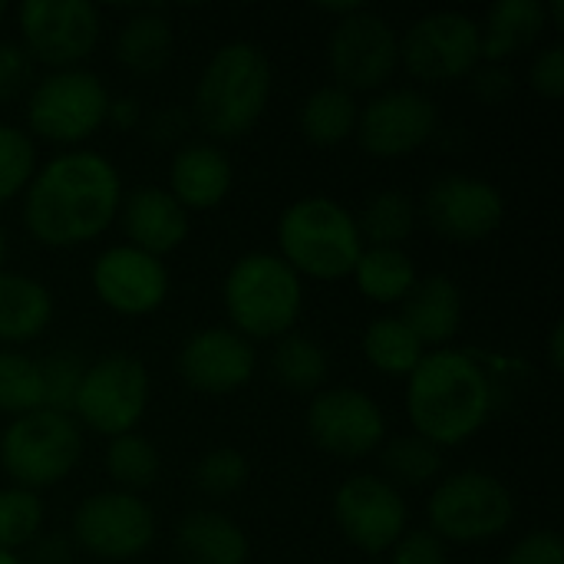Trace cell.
<instances>
[{"instance_id":"obj_28","label":"cell","mask_w":564,"mask_h":564,"mask_svg":"<svg viewBox=\"0 0 564 564\" xmlns=\"http://www.w3.org/2000/svg\"><path fill=\"white\" fill-rule=\"evenodd\" d=\"M350 278L367 301L403 304L413 284L420 281V271L406 248H364Z\"/></svg>"},{"instance_id":"obj_47","label":"cell","mask_w":564,"mask_h":564,"mask_svg":"<svg viewBox=\"0 0 564 564\" xmlns=\"http://www.w3.org/2000/svg\"><path fill=\"white\" fill-rule=\"evenodd\" d=\"M564 364V327L562 324H555L552 327V334H549V367L558 373Z\"/></svg>"},{"instance_id":"obj_26","label":"cell","mask_w":564,"mask_h":564,"mask_svg":"<svg viewBox=\"0 0 564 564\" xmlns=\"http://www.w3.org/2000/svg\"><path fill=\"white\" fill-rule=\"evenodd\" d=\"M116 59L135 76H155L169 66L175 50V30L162 10H135L122 20L116 33Z\"/></svg>"},{"instance_id":"obj_9","label":"cell","mask_w":564,"mask_h":564,"mask_svg":"<svg viewBox=\"0 0 564 564\" xmlns=\"http://www.w3.org/2000/svg\"><path fill=\"white\" fill-rule=\"evenodd\" d=\"M149 397L152 380L145 364L132 354H106L86 364L69 416L79 423V430L112 440L122 433H135L149 410Z\"/></svg>"},{"instance_id":"obj_29","label":"cell","mask_w":564,"mask_h":564,"mask_svg":"<svg viewBox=\"0 0 564 564\" xmlns=\"http://www.w3.org/2000/svg\"><path fill=\"white\" fill-rule=\"evenodd\" d=\"M268 364H271V377L284 390L301 393V397L321 393L327 383V373H330V360H327L324 347L311 334H301V330L278 337Z\"/></svg>"},{"instance_id":"obj_16","label":"cell","mask_w":564,"mask_h":564,"mask_svg":"<svg viewBox=\"0 0 564 564\" xmlns=\"http://www.w3.org/2000/svg\"><path fill=\"white\" fill-rule=\"evenodd\" d=\"M311 443L334 459H364L387 443V413L354 387H330L311 397L304 416Z\"/></svg>"},{"instance_id":"obj_5","label":"cell","mask_w":564,"mask_h":564,"mask_svg":"<svg viewBox=\"0 0 564 564\" xmlns=\"http://www.w3.org/2000/svg\"><path fill=\"white\" fill-rule=\"evenodd\" d=\"M221 304L245 340H278L301 321L304 281L274 251H248L228 268Z\"/></svg>"},{"instance_id":"obj_18","label":"cell","mask_w":564,"mask_h":564,"mask_svg":"<svg viewBox=\"0 0 564 564\" xmlns=\"http://www.w3.org/2000/svg\"><path fill=\"white\" fill-rule=\"evenodd\" d=\"M89 288L102 307L119 317H149L162 311L172 291V278L162 258H152L132 245H109L89 264Z\"/></svg>"},{"instance_id":"obj_12","label":"cell","mask_w":564,"mask_h":564,"mask_svg":"<svg viewBox=\"0 0 564 564\" xmlns=\"http://www.w3.org/2000/svg\"><path fill=\"white\" fill-rule=\"evenodd\" d=\"M479 20L459 10L416 17L400 36V66L420 83H456L479 69Z\"/></svg>"},{"instance_id":"obj_14","label":"cell","mask_w":564,"mask_h":564,"mask_svg":"<svg viewBox=\"0 0 564 564\" xmlns=\"http://www.w3.org/2000/svg\"><path fill=\"white\" fill-rule=\"evenodd\" d=\"M420 215L436 238L449 245H479L502 228L506 198L489 178L446 172L430 182Z\"/></svg>"},{"instance_id":"obj_36","label":"cell","mask_w":564,"mask_h":564,"mask_svg":"<svg viewBox=\"0 0 564 564\" xmlns=\"http://www.w3.org/2000/svg\"><path fill=\"white\" fill-rule=\"evenodd\" d=\"M251 463L235 446H215L192 466V482L208 499H228L248 486Z\"/></svg>"},{"instance_id":"obj_17","label":"cell","mask_w":564,"mask_h":564,"mask_svg":"<svg viewBox=\"0 0 564 564\" xmlns=\"http://www.w3.org/2000/svg\"><path fill=\"white\" fill-rule=\"evenodd\" d=\"M330 509L340 535L367 555H387L410 529L406 499L383 476L360 473L344 479L334 492Z\"/></svg>"},{"instance_id":"obj_50","label":"cell","mask_w":564,"mask_h":564,"mask_svg":"<svg viewBox=\"0 0 564 564\" xmlns=\"http://www.w3.org/2000/svg\"><path fill=\"white\" fill-rule=\"evenodd\" d=\"M3 17H7V3L0 0V20H3Z\"/></svg>"},{"instance_id":"obj_2","label":"cell","mask_w":564,"mask_h":564,"mask_svg":"<svg viewBox=\"0 0 564 564\" xmlns=\"http://www.w3.org/2000/svg\"><path fill=\"white\" fill-rule=\"evenodd\" d=\"M496 370L473 350H426L406 377V420L413 433L440 449L469 443L486 430L499 406Z\"/></svg>"},{"instance_id":"obj_6","label":"cell","mask_w":564,"mask_h":564,"mask_svg":"<svg viewBox=\"0 0 564 564\" xmlns=\"http://www.w3.org/2000/svg\"><path fill=\"white\" fill-rule=\"evenodd\" d=\"M83 459V430L69 413L33 410L0 433V469L10 486L40 492L73 476Z\"/></svg>"},{"instance_id":"obj_13","label":"cell","mask_w":564,"mask_h":564,"mask_svg":"<svg viewBox=\"0 0 564 564\" xmlns=\"http://www.w3.org/2000/svg\"><path fill=\"white\" fill-rule=\"evenodd\" d=\"M73 539L99 562H132L155 542L159 522L149 502L132 492L106 489L86 496L73 512Z\"/></svg>"},{"instance_id":"obj_3","label":"cell","mask_w":564,"mask_h":564,"mask_svg":"<svg viewBox=\"0 0 564 564\" xmlns=\"http://www.w3.org/2000/svg\"><path fill=\"white\" fill-rule=\"evenodd\" d=\"M274 93V69L264 46L251 40L221 43L202 66L192 89V119L221 142L248 135Z\"/></svg>"},{"instance_id":"obj_7","label":"cell","mask_w":564,"mask_h":564,"mask_svg":"<svg viewBox=\"0 0 564 564\" xmlns=\"http://www.w3.org/2000/svg\"><path fill=\"white\" fill-rule=\"evenodd\" d=\"M109 99L106 83L93 69H50L26 93V132L33 142L83 149L106 126Z\"/></svg>"},{"instance_id":"obj_35","label":"cell","mask_w":564,"mask_h":564,"mask_svg":"<svg viewBox=\"0 0 564 564\" xmlns=\"http://www.w3.org/2000/svg\"><path fill=\"white\" fill-rule=\"evenodd\" d=\"M46 522V506L40 492L20 489V486H3L0 489V552H20L33 545L43 532Z\"/></svg>"},{"instance_id":"obj_25","label":"cell","mask_w":564,"mask_h":564,"mask_svg":"<svg viewBox=\"0 0 564 564\" xmlns=\"http://www.w3.org/2000/svg\"><path fill=\"white\" fill-rule=\"evenodd\" d=\"M53 294L50 288L20 271H0V344L20 347L46 334L53 324Z\"/></svg>"},{"instance_id":"obj_43","label":"cell","mask_w":564,"mask_h":564,"mask_svg":"<svg viewBox=\"0 0 564 564\" xmlns=\"http://www.w3.org/2000/svg\"><path fill=\"white\" fill-rule=\"evenodd\" d=\"M473 93L486 106H502V102H509L516 96V76H512L509 66L486 63V66H479L473 73Z\"/></svg>"},{"instance_id":"obj_45","label":"cell","mask_w":564,"mask_h":564,"mask_svg":"<svg viewBox=\"0 0 564 564\" xmlns=\"http://www.w3.org/2000/svg\"><path fill=\"white\" fill-rule=\"evenodd\" d=\"M106 122L122 129V132H132L142 126V106L132 99V96H112L109 99V112H106Z\"/></svg>"},{"instance_id":"obj_41","label":"cell","mask_w":564,"mask_h":564,"mask_svg":"<svg viewBox=\"0 0 564 564\" xmlns=\"http://www.w3.org/2000/svg\"><path fill=\"white\" fill-rule=\"evenodd\" d=\"M529 86L542 96V99H562L564 93V46L562 43H549L535 53L532 66H529Z\"/></svg>"},{"instance_id":"obj_22","label":"cell","mask_w":564,"mask_h":564,"mask_svg":"<svg viewBox=\"0 0 564 564\" xmlns=\"http://www.w3.org/2000/svg\"><path fill=\"white\" fill-rule=\"evenodd\" d=\"M397 314L423 347L443 350L463 327V291L449 274H426L413 284Z\"/></svg>"},{"instance_id":"obj_33","label":"cell","mask_w":564,"mask_h":564,"mask_svg":"<svg viewBox=\"0 0 564 564\" xmlns=\"http://www.w3.org/2000/svg\"><path fill=\"white\" fill-rule=\"evenodd\" d=\"M102 463H106V476L112 479V486L119 492H132V496L152 489L159 482V473H162L159 446L142 433L112 436Z\"/></svg>"},{"instance_id":"obj_48","label":"cell","mask_w":564,"mask_h":564,"mask_svg":"<svg viewBox=\"0 0 564 564\" xmlns=\"http://www.w3.org/2000/svg\"><path fill=\"white\" fill-rule=\"evenodd\" d=\"M3 264H7V231L0 225V271H3Z\"/></svg>"},{"instance_id":"obj_11","label":"cell","mask_w":564,"mask_h":564,"mask_svg":"<svg viewBox=\"0 0 564 564\" xmlns=\"http://www.w3.org/2000/svg\"><path fill=\"white\" fill-rule=\"evenodd\" d=\"M20 46L33 66L73 69L93 56L102 36V10L89 0H26L17 10Z\"/></svg>"},{"instance_id":"obj_39","label":"cell","mask_w":564,"mask_h":564,"mask_svg":"<svg viewBox=\"0 0 564 564\" xmlns=\"http://www.w3.org/2000/svg\"><path fill=\"white\" fill-rule=\"evenodd\" d=\"M33 86V59L17 40H0V102L30 93Z\"/></svg>"},{"instance_id":"obj_40","label":"cell","mask_w":564,"mask_h":564,"mask_svg":"<svg viewBox=\"0 0 564 564\" xmlns=\"http://www.w3.org/2000/svg\"><path fill=\"white\" fill-rule=\"evenodd\" d=\"M390 564H446V542L430 529H406L387 552Z\"/></svg>"},{"instance_id":"obj_34","label":"cell","mask_w":564,"mask_h":564,"mask_svg":"<svg viewBox=\"0 0 564 564\" xmlns=\"http://www.w3.org/2000/svg\"><path fill=\"white\" fill-rule=\"evenodd\" d=\"M33 410H43L40 360L23 350L0 347V413L17 420Z\"/></svg>"},{"instance_id":"obj_31","label":"cell","mask_w":564,"mask_h":564,"mask_svg":"<svg viewBox=\"0 0 564 564\" xmlns=\"http://www.w3.org/2000/svg\"><path fill=\"white\" fill-rule=\"evenodd\" d=\"M416 218H420V205L406 192L397 188L373 192L357 215L364 248H403L416 228Z\"/></svg>"},{"instance_id":"obj_15","label":"cell","mask_w":564,"mask_h":564,"mask_svg":"<svg viewBox=\"0 0 564 564\" xmlns=\"http://www.w3.org/2000/svg\"><path fill=\"white\" fill-rule=\"evenodd\" d=\"M440 129L436 102L416 86H387L360 106L357 142L373 159H403L423 149Z\"/></svg>"},{"instance_id":"obj_10","label":"cell","mask_w":564,"mask_h":564,"mask_svg":"<svg viewBox=\"0 0 564 564\" xmlns=\"http://www.w3.org/2000/svg\"><path fill=\"white\" fill-rule=\"evenodd\" d=\"M327 66L347 93H380L400 69V33L383 13L357 7L330 26Z\"/></svg>"},{"instance_id":"obj_24","label":"cell","mask_w":564,"mask_h":564,"mask_svg":"<svg viewBox=\"0 0 564 564\" xmlns=\"http://www.w3.org/2000/svg\"><path fill=\"white\" fill-rule=\"evenodd\" d=\"M175 552L182 564H248L251 545L231 516L195 509L175 525Z\"/></svg>"},{"instance_id":"obj_8","label":"cell","mask_w":564,"mask_h":564,"mask_svg":"<svg viewBox=\"0 0 564 564\" xmlns=\"http://www.w3.org/2000/svg\"><path fill=\"white\" fill-rule=\"evenodd\" d=\"M430 532L443 542L479 545L506 535L516 522L512 489L486 469H459L433 486L426 502Z\"/></svg>"},{"instance_id":"obj_27","label":"cell","mask_w":564,"mask_h":564,"mask_svg":"<svg viewBox=\"0 0 564 564\" xmlns=\"http://www.w3.org/2000/svg\"><path fill=\"white\" fill-rule=\"evenodd\" d=\"M357 116H360V102L354 93H347L344 86L337 83H327V86H317L304 102H301V112H297V126H301V135L317 145V149H334V145H344L354 129H357Z\"/></svg>"},{"instance_id":"obj_42","label":"cell","mask_w":564,"mask_h":564,"mask_svg":"<svg viewBox=\"0 0 564 564\" xmlns=\"http://www.w3.org/2000/svg\"><path fill=\"white\" fill-rule=\"evenodd\" d=\"M506 564H564L562 535L555 529H535L522 535L506 555Z\"/></svg>"},{"instance_id":"obj_37","label":"cell","mask_w":564,"mask_h":564,"mask_svg":"<svg viewBox=\"0 0 564 564\" xmlns=\"http://www.w3.org/2000/svg\"><path fill=\"white\" fill-rule=\"evenodd\" d=\"M36 172V142L26 129L0 122V205L20 198Z\"/></svg>"},{"instance_id":"obj_21","label":"cell","mask_w":564,"mask_h":564,"mask_svg":"<svg viewBox=\"0 0 564 564\" xmlns=\"http://www.w3.org/2000/svg\"><path fill=\"white\" fill-rule=\"evenodd\" d=\"M231 185H235L231 159L215 142L192 139L178 145L175 155L169 159V195L188 215L218 208L231 195Z\"/></svg>"},{"instance_id":"obj_20","label":"cell","mask_w":564,"mask_h":564,"mask_svg":"<svg viewBox=\"0 0 564 564\" xmlns=\"http://www.w3.org/2000/svg\"><path fill=\"white\" fill-rule=\"evenodd\" d=\"M119 221L129 238L126 245L152 258H165L178 251L192 231V215L169 195V188L159 185H142L122 195Z\"/></svg>"},{"instance_id":"obj_4","label":"cell","mask_w":564,"mask_h":564,"mask_svg":"<svg viewBox=\"0 0 564 564\" xmlns=\"http://www.w3.org/2000/svg\"><path fill=\"white\" fill-rule=\"evenodd\" d=\"M278 258L304 281H340L354 274L364 251L357 215L327 195H304L278 218Z\"/></svg>"},{"instance_id":"obj_44","label":"cell","mask_w":564,"mask_h":564,"mask_svg":"<svg viewBox=\"0 0 564 564\" xmlns=\"http://www.w3.org/2000/svg\"><path fill=\"white\" fill-rule=\"evenodd\" d=\"M185 126H188V116L182 109L169 106V109H162V112H155L149 119V135L155 142H175V139L185 135Z\"/></svg>"},{"instance_id":"obj_19","label":"cell","mask_w":564,"mask_h":564,"mask_svg":"<svg viewBox=\"0 0 564 564\" xmlns=\"http://www.w3.org/2000/svg\"><path fill=\"white\" fill-rule=\"evenodd\" d=\"M178 377L202 397H228L251 383L258 350L231 327H202L178 347Z\"/></svg>"},{"instance_id":"obj_30","label":"cell","mask_w":564,"mask_h":564,"mask_svg":"<svg viewBox=\"0 0 564 564\" xmlns=\"http://www.w3.org/2000/svg\"><path fill=\"white\" fill-rule=\"evenodd\" d=\"M360 347H364L367 364L380 377H390V380H406L426 357V347L413 337V330L397 314L370 321Z\"/></svg>"},{"instance_id":"obj_23","label":"cell","mask_w":564,"mask_h":564,"mask_svg":"<svg viewBox=\"0 0 564 564\" xmlns=\"http://www.w3.org/2000/svg\"><path fill=\"white\" fill-rule=\"evenodd\" d=\"M545 3L539 0H499L486 10L479 23V56L482 63L506 66L519 53L532 50L545 33Z\"/></svg>"},{"instance_id":"obj_38","label":"cell","mask_w":564,"mask_h":564,"mask_svg":"<svg viewBox=\"0 0 564 564\" xmlns=\"http://www.w3.org/2000/svg\"><path fill=\"white\" fill-rule=\"evenodd\" d=\"M86 373V360L73 350H56L40 360V377H43V410L56 413H73V400L79 393Z\"/></svg>"},{"instance_id":"obj_32","label":"cell","mask_w":564,"mask_h":564,"mask_svg":"<svg viewBox=\"0 0 564 564\" xmlns=\"http://www.w3.org/2000/svg\"><path fill=\"white\" fill-rule=\"evenodd\" d=\"M380 466H383V479L390 486L420 489V486L440 482L446 459H443L440 446L410 433V436H393L380 446Z\"/></svg>"},{"instance_id":"obj_46","label":"cell","mask_w":564,"mask_h":564,"mask_svg":"<svg viewBox=\"0 0 564 564\" xmlns=\"http://www.w3.org/2000/svg\"><path fill=\"white\" fill-rule=\"evenodd\" d=\"M36 545V558L33 564H69V549H66V542H59V539H36L33 542Z\"/></svg>"},{"instance_id":"obj_1","label":"cell","mask_w":564,"mask_h":564,"mask_svg":"<svg viewBox=\"0 0 564 564\" xmlns=\"http://www.w3.org/2000/svg\"><path fill=\"white\" fill-rule=\"evenodd\" d=\"M23 198L26 235L53 251L83 248L102 238L122 205V175L96 149H63L36 165Z\"/></svg>"},{"instance_id":"obj_49","label":"cell","mask_w":564,"mask_h":564,"mask_svg":"<svg viewBox=\"0 0 564 564\" xmlns=\"http://www.w3.org/2000/svg\"><path fill=\"white\" fill-rule=\"evenodd\" d=\"M0 564H26L20 555H13V552H0Z\"/></svg>"}]
</instances>
